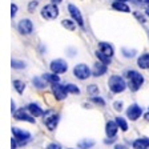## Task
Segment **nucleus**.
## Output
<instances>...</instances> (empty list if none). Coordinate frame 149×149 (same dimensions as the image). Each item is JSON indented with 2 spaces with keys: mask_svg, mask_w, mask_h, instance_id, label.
Returning a JSON list of instances; mask_svg holds the SVG:
<instances>
[{
  "mask_svg": "<svg viewBox=\"0 0 149 149\" xmlns=\"http://www.w3.org/2000/svg\"><path fill=\"white\" fill-rule=\"evenodd\" d=\"M127 77H128V87L130 88L132 92L139 91L141 88V85L144 84V76L141 73H139L137 71H128Z\"/></svg>",
  "mask_w": 149,
  "mask_h": 149,
  "instance_id": "nucleus-1",
  "label": "nucleus"
},
{
  "mask_svg": "<svg viewBox=\"0 0 149 149\" xmlns=\"http://www.w3.org/2000/svg\"><path fill=\"white\" fill-rule=\"evenodd\" d=\"M108 85H109V89L113 93H121V92H124L125 88H127L125 80L121 76H117V74H115V76H112L109 79Z\"/></svg>",
  "mask_w": 149,
  "mask_h": 149,
  "instance_id": "nucleus-2",
  "label": "nucleus"
},
{
  "mask_svg": "<svg viewBox=\"0 0 149 149\" xmlns=\"http://www.w3.org/2000/svg\"><path fill=\"white\" fill-rule=\"evenodd\" d=\"M12 133H13L16 141H17V144L20 146L25 145V144L29 141V139H31V133H29V132L23 130V129H19V128H15V127L12 128Z\"/></svg>",
  "mask_w": 149,
  "mask_h": 149,
  "instance_id": "nucleus-3",
  "label": "nucleus"
},
{
  "mask_svg": "<svg viewBox=\"0 0 149 149\" xmlns=\"http://www.w3.org/2000/svg\"><path fill=\"white\" fill-rule=\"evenodd\" d=\"M41 16L44 19H48V20H53L59 16V8L56 4H48L45 6L43 9H41Z\"/></svg>",
  "mask_w": 149,
  "mask_h": 149,
  "instance_id": "nucleus-4",
  "label": "nucleus"
},
{
  "mask_svg": "<svg viewBox=\"0 0 149 149\" xmlns=\"http://www.w3.org/2000/svg\"><path fill=\"white\" fill-rule=\"evenodd\" d=\"M73 74L80 80H85L91 76V69L85 64H77L73 68Z\"/></svg>",
  "mask_w": 149,
  "mask_h": 149,
  "instance_id": "nucleus-5",
  "label": "nucleus"
},
{
  "mask_svg": "<svg viewBox=\"0 0 149 149\" xmlns=\"http://www.w3.org/2000/svg\"><path fill=\"white\" fill-rule=\"evenodd\" d=\"M45 117H44V124L45 127L48 128L49 130H55L57 124H59V115H56V113H45Z\"/></svg>",
  "mask_w": 149,
  "mask_h": 149,
  "instance_id": "nucleus-6",
  "label": "nucleus"
},
{
  "mask_svg": "<svg viewBox=\"0 0 149 149\" xmlns=\"http://www.w3.org/2000/svg\"><path fill=\"white\" fill-rule=\"evenodd\" d=\"M51 71L53 73H65V72L68 71V64L61 59H56L51 63Z\"/></svg>",
  "mask_w": 149,
  "mask_h": 149,
  "instance_id": "nucleus-7",
  "label": "nucleus"
},
{
  "mask_svg": "<svg viewBox=\"0 0 149 149\" xmlns=\"http://www.w3.org/2000/svg\"><path fill=\"white\" fill-rule=\"evenodd\" d=\"M17 28H19V32L23 35H29L33 32V24L29 19H23L20 20V23L17 24Z\"/></svg>",
  "mask_w": 149,
  "mask_h": 149,
  "instance_id": "nucleus-8",
  "label": "nucleus"
},
{
  "mask_svg": "<svg viewBox=\"0 0 149 149\" xmlns=\"http://www.w3.org/2000/svg\"><path fill=\"white\" fill-rule=\"evenodd\" d=\"M141 115H143V108L137 104H132L127 109V117H129V120L132 121H136Z\"/></svg>",
  "mask_w": 149,
  "mask_h": 149,
  "instance_id": "nucleus-9",
  "label": "nucleus"
},
{
  "mask_svg": "<svg viewBox=\"0 0 149 149\" xmlns=\"http://www.w3.org/2000/svg\"><path fill=\"white\" fill-rule=\"evenodd\" d=\"M68 11H69V13H71L72 19H73L74 22L77 23L80 27H84V20H83V16H81V13H80V9H79L76 6H73V4H69Z\"/></svg>",
  "mask_w": 149,
  "mask_h": 149,
  "instance_id": "nucleus-10",
  "label": "nucleus"
},
{
  "mask_svg": "<svg viewBox=\"0 0 149 149\" xmlns=\"http://www.w3.org/2000/svg\"><path fill=\"white\" fill-rule=\"evenodd\" d=\"M52 92H53V95H55L56 100H64L65 97H67V95H68L65 87L64 85H60L59 83L52 84Z\"/></svg>",
  "mask_w": 149,
  "mask_h": 149,
  "instance_id": "nucleus-11",
  "label": "nucleus"
},
{
  "mask_svg": "<svg viewBox=\"0 0 149 149\" xmlns=\"http://www.w3.org/2000/svg\"><path fill=\"white\" fill-rule=\"evenodd\" d=\"M15 118L19 121H27V123H31V124L36 123L35 116H32L31 113H27V111H24V109H19L17 112H15Z\"/></svg>",
  "mask_w": 149,
  "mask_h": 149,
  "instance_id": "nucleus-12",
  "label": "nucleus"
},
{
  "mask_svg": "<svg viewBox=\"0 0 149 149\" xmlns=\"http://www.w3.org/2000/svg\"><path fill=\"white\" fill-rule=\"evenodd\" d=\"M118 125L116 121H108L105 125V133L108 137H116L117 134V130H118Z\"/></svg>",
  "mask_w": 149,
  "mask_h": 149,
  "instance_id": "nucleus-13",
  "label": "nucleus"
},
{
  "mask_svg": "<svg viewBox=\"0 0 149 149\" xmlns=\"http://www.w3.org/2000/svg\"><path fill=\"white\" fill-rule=\"evenodd\" d=\"M107 64L104 63H96V64L93 65V71H92V74L95 77H99V76H102L104 73H107Z\"/></svg>",
  "mask_w": 149,
  "mask_h": 149,
  "instance_id": "nucleus-14",
  "label": "nucleus"
},
{
  "mask_svg": "<svg viewBox=\"0 0 149 149\" xmlns=\"http://www.w3.org/2000/svg\"><path fill=\"white\" fill-rule=\"evenodd\" d=\"M27 111L29 112L32 116H35V117H39V116H44V115H45V112H44L40 107L37 105V104H29V105L27 107Z\"/></svg>",
  "mask_w": 149,
  "mask_h": 149,
  "instance_id": "nucleus-15",
  "label": "nucleus"
},
{
  "mask_svg": "<svg viewBox=\"0 0 149 149\" xmlns=\"http://www.w3.org/2000/svg\"><path fill=\"white\" fill-rule=\"evenodd\" d=\"M133 148L134 149H146L149 148V139L148 137H141V139H137L133 141Z\"/></svg>",
  "mask_w": 149,
  "mask_h": 149,
  "instance_id": "nucleus-16",
  "label": "nucleus"
},
{
  "mask_svg": "<svg viewBox=\"0 0 149 149\" xmlns=\"http://www.w3.org/2000/svg\"><path fill=\"white\" fill-rule=\"evenodd\" d=\"M137 64L141 69H149V53H144L139 57Z\"/></svg>",
  "mask_w": 149,
  "mask_h": 149,
  "instance_id": "nucleus-17",
  "label": "nucleus"
},
{
  "mask_svg": "<svg viewBox=\"0 0 149 149\" xmlns=\"http://www.w3.org/2000/svg\"><path fill=\"white\" fill-rule=\"evenodd\" d=\"M99 49L101 51L102 53H105L107 56H113V47L109 43H100L99 44Z\"/></svg>",
  "mask_w": 149,
  "mask_h": 149,
  "instance_id": "nucleus-18",
  "label": "nucleus"
},
{
  "mask_svg": "<svg viewBox=\"0 0 149 149\" xmlns=\"http://www.w3.org/2000/svg\"><path fill=\"white\" fill-rule=\"evenodd\" d=\"M112 7H113V9L121 11V12H129L130 11V8L125 4V1H115V3L112 4Z\"/></svg>",
  "mask_w": 149,
  "mask_h": 149,
  "instance_id": "nucleus-19",
  "label": "nucleus"
},
{
  "mask_svg": "<svg viewBox=\"0 0 149 149\" xmlns=\"http://www.w3.org/2000/svg\"><path fill=\"white\" fill-rule=\"evenodd\" d=\"M93 145H95V141L91 139H84L77 143V146L80 149H89V148H92Z\"/></svg>",
  "mask_w": 149,
  "mask_h": 149,
  "instance_id": "nucleus-20",
  "label": "nucleus"
},
{
  "mask_svg": "<svg viewBox=\"0 0 149 149\" xmlns=\"http://www.w3.org/2000/svg\"><path fill=\"white\" fill-rule=\"evenodd\" d=\"M43 79L51 84H55L60 81V77L57 76V73H45V74H43Z\"/></svg>",
  "mask_w": 149,
  "mask_h": 149,
  "instance_id": "nucleus-21",
  "label": "nucleus"
},
{
  "mask_svg": "<svg viewBox=\"0 0 149 149\" xmlns=\"http://www.w3.org/2000/svg\"><path fill=\"white\" fill-rule=\"evenodd\" d=\"M96 56H97V59H99L101 63H104V64H107V65L111 64L112 57H111V56H107L105 53H102L100 49H99V51H96Z\"/></svg>",
  "mask_w": 149,
  "mask_h": 149,
  "instance_id": "nucleus-22",
  "label": "nucleus"
},
{
  "mask_svg": "<svg viewBox=\"0 0 149 149\" xmlns=\"http://www.w3.org/2000/svg\"><path fill=\"white\" fill-rule=\"evenodd\" d=\"M116 123H117V125L120 127V129L123 130V132H127L128 130V124H127V121H125L124 117H121V116L116 117Z\"/></svg>",
  "mask_w": 149,
  "mask_h": 149,
  "instance_id": "nucleus-23",
  "label": "nucleus"
},
{
  "mask_svg": "<svg viewBox=\"0 0 149 149\" xmlns=\"http://www.w3.org/2000/svg\"><path fill=\"white\" fill-rule=\"evenodd\" d=\"M76 22H73V20H68V19H64L61 22L63 27L67 28V29H69V31H74V28H76V24H74Z\"/></svg>",
  "mask_w": 149,
  "mask_h": 149,
  "instance_id": "nucleus-24",
  "label": "nucleus"
},
{
  "mask_svg": "<svg viewBox=\"0 0 149 149\" xmlns=\"http://www.w3.org/2000/svg\"><path fill=\"white\" fill-rule=\"evenodd\" d=\"M65 89L68 93H74V95H79L80 93V89H79L77 85H74V84H65L64 85Z\"/></svg>",
  "mask_w": 149,
  "mask_h": 149,
  "instance_id": "nucleus-25",
  "label": "nucleus"
},
{
  "mask_svg": "<svg viewBox=\"0 0 149 149\" xmlns=\"http://www.w3.org/2000/svg\"><path fill=\"white\" fill-rule=\"evenodd\" d=\"M32 83H33V85L36 88H39V89H43L44 87H45V80H44L43 77H33V80H32Z\"/></svg>",
  "mask_w": 149,
  "mask_h": 149,
  "instance_id": "nucleus-26",
  "label": "nucleus"
},
{
  "mask_svg": "<svg viewBox=\"0 0 149 149\" xmlns=\"http://www.w3.org/2000/svg\"><path fill=\"white\" fill-rule=\"evenodd\" d=\"M13 87H15V89L17 91V93H23L25 89V84L20 80H15L13 81Z\"/></svg>",
  "mask_w": 149,
  "mask_h": 149,
  "instance_id": "nucleus-27",
  "label": "nucleus"
},
{
  "mask_svg": "<svg viewBox=\"0 0 149 149\" xmlns=\"http://www.w3.org/2000/svg\"><path fill=\"white\" fill-rule=\"evenodd\" d=\"M88 93H89L91 96H97V95H99V87L95 85V84L89 85V87H88Z\"/></svg>",
  "mask_w": 149,
  "mask_h": 149,
  "instance_id": "nucleus-28",
  "label": "nucleus"
},
{
  "mask_svg": "<svg viewBox=\"0 0 149 149\" xmlns=\"http://www.w3.org/2000/svg\"><path fill=\"white\" fill-rule=\"evenodd\" d=\"M12 68H15V69H23V68H25V63H23V61H19V60H12Z\"/></svg>",
  "mask_w": 149,
  "mask_h": 149,
  "instance_id": "nucleus-29",
  "label": "nucleus"
},
{
  "mask_svg": "<svg viewBox=\"0 0 149 149\" xmlns=\"http://www.w3.org/2000/svg\"><path fill=\"white\" fill-rule=\"evenodd\" d=\"M92 100L93 102H95V104H97V105H100V107H104L105 105V101H104V100L101 99V97H97V96H92Z\"/></svg>",
  "mask_w": 149,
  "mask_h": 149,
  "instance_id": "nucleus-30",
  "label": "nucleus"
},
{
  "mask_svg": "<svg viewBox=\"0 0 149 149\" xmlns=\"http://www.w3.org/2000/svg\"><path fill=\"white\" fill-rule=\"evenodd\" d=\"M123 53H124L125 57H133V56L136 55V51L134 49L129 51V49H127V48H124V49H123Z\"/></svg>",
  "mask_w": 149,
  "mask_h": 149,
  "instance_id": "nucleus-31",
  "label": "nucleus"
},
{
  "mask_svg": "<svg viewBox=\"0 0 149 149\" xmlns=\"http://www.w3.org/2000/svg\"><path fill=\"white\" fill-rule=\"evenodd\" d=\"M134 16H136V19L139 20V22H141V23H145V22H146L145 16H144L143 13H140V12H134Z\"/></svg>",
  "mask_w": 149,
  "mask_h": 149,
  "instance_id": "nucleus-32",
  "label": "nucleus"
},
{
  "mask_svg": "<svg viewBox=\"0 0 149 149\" xmlns=\"http://www.w3.org/2000/svg\"><path fill=\"white\" fill-rule=\"evenodd\" d=\"M16 13H17V6H16V4H12V6H11V16L15 17Z\"/></svg>",
  "mask_w": 149,
  "mask_h": 149,
  "instance_id": "nucleus-33",
  "label": "nucleus"
},
{
  "mask_svg": "<svg viewBox=\"0 0 149 149\" xmlns=\"http://www.w3.org/2000/svg\"><path fill=\"white\" fill-rule=\"evenodd\" d=\"M37 7V1H31L29 3V6H28V11L29 12H33V9Z\"/></svg>",
  "mask_w": 149,
  "mask_h": 149,
  "instance_id": "nucleus-34",
  "label": "nucleus"
},
{
  "mask_svg": "<svg viewBox=\"0 0 149 149\" xmlns=\"http://www.w3.org/2000/svg\"><path fill=\"white\" fill-rule=\"evenodd\" d=\"M47 149H61V146H60V144L52 143V144H49V145L47 146Z\"/></svg>",
  "mask_w": 149,
  "mask_h": 149,
  "instance_id": "nucleus-35",
  "label": "nucleus"
},
{
  "mask_svg": "<svg viewBox=\"0 0 149 149\" xmlns=\"http://www.w3.org/2000/svg\"><path fill=\"white\" fill-rule=\"evenodd\" d=\"M113 107H115V109H116V111H123V102H121V101H116L115 102V105H113Z\"/></svg>",
  "mask_w": 149,
  "mask_h": 149,
  "instance_id": "nucleus-36",
  "label": "nucleus"
},
{
  "mask_svg": "<svg viewBox=\"0 0 149 149\" xmlns=\"http://www.w3.org/2000/svg\"><path fill=\"white\" fill-rule=\"evenodd\" d=\"M116 141V137H108V139L105 140V144H112Z\"/></svg>",
  "mask_w": 149,
  "mask_h": 149,
  "instance_id": "nucleus-37",
  "label": "nucleus"
},
{
  "mask_svg": "<svg viewBox=\"0 0 149 149\" xmlns=\"http://www.w3.org/2000/svg\"><path fill=\"white\" fill-rule=\"evenodd\" d=\"M11 145H12V149H16L17 148V141H16V139H12V141H11Z\"/></svg>",
  "mask_w": 149,
  "mask_h": 149,
  "instance_id": "nucleus-38",
  "label": "nucleus"
},
{
  "mask_svg": "<svg viewBox=\"0 0 149 149\" xmlns=\"http://www.w3.org/2000/svg\"><path fill=\"white\" fill-rule=\"evenodd\" d=\"M115 149H127V146H125V145H121V144H117V145L115 146Z\"/></svg>",
  "mask_w": 149,
  "mask_h": 149,
  "instance_id": "nucleus-39",
  "label": "nucleus"
},
{
  "mask_svg": "<svg viewBox=\"0 0 149 149\" xmlns=\"http://www.w3.org/2000/svg\"><path fill=\"white\" fill-rule=\"evenodd\" d=\"M140 3H144V4H146V6L149 7V0H139Z\"/></svg>",
  "mask_w": 149,
  "mask_h": 149,
  "instance_id": "nucleus-40",
  "label": "nucleus"
},
{
  "mask_svg": "<svg viewBox=\"0 0 149 149\" xmlns=\"http://www.w3.org/2000/svg\"><path fill=\"white\" fill-rule=\"evenodd\" d=\"M63 0H52V3L53 4H59V3H61Z\"/></svg>",
  "mask_w": 149,
  "mask_h": 149,
  "instance_id": "nucleus-41",
  "label": "nucleus"
},
{
  "mask_svg": "<svg viewBox=\"0 0 149 149\" xmlns=\"http://www.w3.org/2000/svg\"><path fill=\"white\" fill-rule=\"evenodd\" d=\"M144 118H145L146 121H149V112H148V113H145V116H144Z\"/></svg>",
  "mask_w": 149,
  "mask_h": 149,
  "instance_id": "nucleus-42",
  "label": "nucleus"
},
{
  "mask_svg": "<svg viewBox=\"0 0 149 149\" xmlns=\"http://www.w3.org/2000/svg\"><path fill=\"white\" fill-rule=\"evenodd\" d=\"M15 108H16V107H15V102L12 101V113H13V112H15Z\"/></svg>",
  "mask_w": 149,
  "mask_h": 149,
  "instance_id": "nucleus-43",
  "label": "nucleus"
},
{
  "mask_svg": "<svg viewBox=\"0 0 149 149\" xmlns=\"http://www.w3.org/2000/svg\"><path fill=\"white\" fill-rule=\"evenodd\" d=\"M115 1H128V0H115Z\"/></svg>",
  "mask_w": 149,
  "mask_h": 149,
  "instance_id": "nucleus-44",
  "label": "nucleus"
},
{
  "mask_svg": "<svg viewBox=\"0 0 149 149\" xmlns=\"http://www.w3.org/2000/svg\"><path fill=\"white\" fill-rule=\"evenodd\" d=\"M146 15H148V16H149V8H148V9H146Z\"/></svg>",
  "mask_w": 149,
  "mask_h": 149,
  "instance_id": "nucleus-45",
  "label": "nucleus"
}]
</instances>
